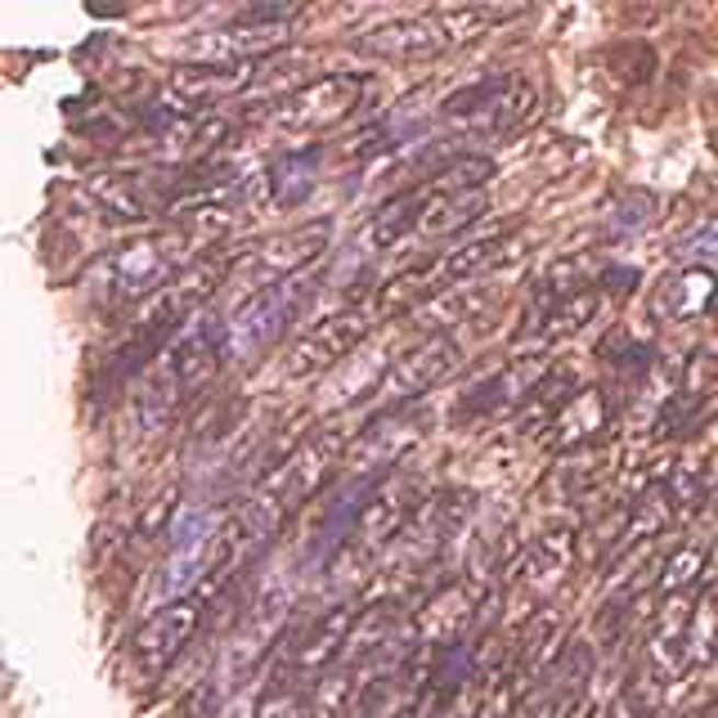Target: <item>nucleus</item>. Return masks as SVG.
<instances>
[{
    "label": "nucleus",
    "mask_w": 718,
    "mask_h": 718,
    "mask_svg": "<svg viewBox=\"0 0 718 718\" xmlns=\"http://www.w3.org/2000/svg\"><path fill=\"white\" fill-rule=\"evenodd\" d=\"M162 248H167V238H149V243H135V248H126V252L113 261V274H117L122 297L149 293V287L171 270V261L162 257Z\"/></svg>",
    "instance_id": "7"
},
{
    "label": "nucleus",
    "mask_w": 718,
    "mask_h": 718,
    "mask_svg": "<svg viewBox=\"0 0 718 718\" xmlns=\"http://www.w3.org/2000/svg\"><path fill=\"white\" fill-rule=\"evenodd\" d=\"M364 81L360 77H328V81H315L306 90H297L278 113H274V126L278 130H323L332 122H342L355 100H360Z\"/></svg>",
    "instance_id": "2"
},
{
    "label": "nucleus",
    "mask_w": 718,
    "mask_h": 718,
    "mask_svg": "<svg viewBox=\"0 0 718 718\" xmlns=\"http://www.w3.org/2000/svg\"><path fill=\"white\" fill-rule=\"evenodd\" d=\"M212 531H216V521H212L207 508H189V512L180 516V525H175V544H171V561H167V580H162L167 593H180V589L203 570V557H207Z\"/></svg>",
    "instance_id": "4"
},
{
    "label": "nucleus",
    "mask_w": 718,
    "mask_h": 718,
    "mask_svg": "<svg viewBox=\"0 0 718 718\" xmlns=\"http://www.w3.org/2000/svg\"><path fill=\"white\" fill-rule=\"evenodd\" d=\"M364 332V319L360 315H342V319H332V323H323V332H315V338H306L301 346H297V355H293V373L301 377V373H310V368H319V364H332L338 355H346V346Z\"/></svg>",
    "instance_id": "8"
},
{
    "label": "nucleus",
    "mask_w": 718,
    "mask_h": 718,
    "mask_svg": "<svg viewBox=\"0 0 718 718\" xmlns=\"http://www.w3.org/2000/svg\"><path fill=\"white\" fill-rule=\"evenodd\" d=\"M198 629V606L194 602H171V606H162L149 625L139 629V660L149 664V669H162L184 642H189V634Z\"/></svg>",
    "instance_id": "5"
},
{
    "label": "nucleus",
    "mask_w": 718,
    "mask_h": 718,
    "mask_svg": "<svg viewBox=\"0 0 718 718\" xmlns=\"http://www.w3.org/2000/svg\"><path fill=\"white\" fill-rule=\"evenodd\" d=\"M445 45V32L431 19H400L391 27H377L360 41L364 55H381V59H426Z\"/></svg>",
    "instance_id": "6"
},
{
    "label": "nucleus",
    "mask_w": 718,
    "mask_h": 718,
    "mask_svg": "<svg viewBox=\"0 0 718 718\" xmlns=\"http://www.w3.org/2000/svg\"><path fill=\"white\" fill-rule=\"evenodd\" d=\"M319 158L323 149H301V153H287L274 162L270 180H274V198L278 207H297L315 194V184H319Z\"/></svg>",
    "instance_id": "9"
},
{
    "label": "nucleus",
    "mask_w": 718,
    "mask_h": 718,
    "mask_svg": "<svg viewBox=\"0 0 718 718\" xmlns=\"http://www.w3.org/2000/svg\"><path fill=\"white\" fill-rule=\"evenodd\" d=\"M328 233L332 225L319 220V225H306V229H293V233H278L257 252V265H261V278H257V293L270 283H283V278H297L301 265H310L323 248H328Z\"/></svg>",
    "instance_id": "3"
},
{
    "label": "nucleus",
    "mask_w": 718,
    "mask_h": 718,
    "mask_svg": "<svg viewBox=\"0 0 718 718\" xmlns=\"http://www.w3.org/2000/svg\"><path fill=\"white\" fill-rule=\"evenodd\" d=\"M310 293H315L310 278H283V283H270V287H261V293H252L225 328L229 355H257L270 342H278V332L301 315Z\"/></svg>",
    "instance_id": "1"
}]
</instances>
